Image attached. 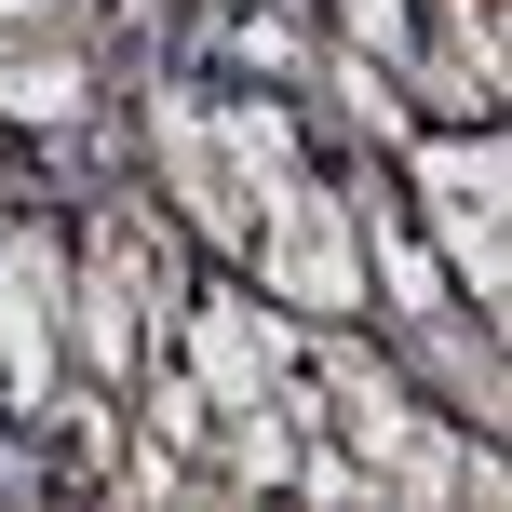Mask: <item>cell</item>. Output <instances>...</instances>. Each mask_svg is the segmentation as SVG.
<instances>
[{"mask_svg": "<svg viewBox=\"0 0 512 512\" xmlns=\"http://www.w3.org/2000/svg\"><path fill=\"white\" fill-rule=\"evenodd\" d=\"M337 27H351L364 54H391V68H418V27H405V0H337Z\"/></svg>", "mask_w": 512, "mask_h": 512, "instance_id": "obj_5", "label": "cell"}, {"mask_svg": "<svg viewBox=\"0 0 512 512\" xmlns=\"http://www.w3.org/2000/svg\"><path fill=\"white\" fill-rule=\"evenodd\" d=\"M418 189H432V230H445V256L472 270V310H499V135H432L418 149Z\"/></svg>", "mask_w": 512, "mask_h": 512, "instance_id": "obj_2", "label": "cell"}, {"mask_svg": "<svg viewBox=\"0 0 512 512\" xmlns=\"http://www.w3.org/2000/svg\"><path fill=\"white\" fill-rule=\"evenodd\" d=\"M256 283L297 297V310H364V216L310 176L256 189Z\"/></svg>", "mask_w": 512, "mask_h": 512, "instance_id": "obj_1", "label": "cell"}, {"mask_svg": "<svg viewBox=\"0 0 512 512\" xmlns=\"http://www.w3.org/2000/svg\"><path fill=\"white\" fill-rule=\"evenodd\" d=\"M0 108H27V122H81V68H68V54H0Z\"/></svg>", "mask_w": 512, "mask_h": 512, "instance_id": "obj_4", "label": "cell"}, {"mask_svg": "<svg viewBox=\"0 0 512 512\" xmlns=\"http://www.w3.org/2000/svg\"><path fill=\"white\" fill-rule=\"evenodd\" d=\"M54 351H68V256L54 243H0V364H14L27 405L54 391Z\"/></svg>", "mask_w": 512, "mask_h": 512, "instance_id": "obj_3", "label": "cell"}]
</instances>
